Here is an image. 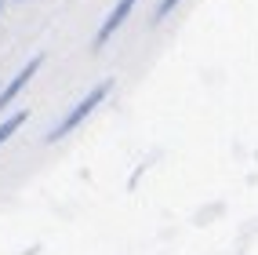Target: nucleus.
<instances>
[{"label": "nucleus", "mask_w": 258, "mask_h": 255, "mask_svg": "<svg viewBox=\"0 0 258 255\" xmlns=\"http://www.w3.org/2000/svg\"><path fill=\"white\" fill-rule=\"evenodd\" d=\"M109 91H113V77H106L102 84H95V88H91L88 95H84V98L77 102V106H73L70 113H66V121H62V124H58L55 131H47V142H58V139H66V135H70V131L77 128V124H84V121H88V117H91V113L98 110V102L106 98Z\"/></svg>", "instance_id": "f257e3e1"}, {"label": "nucleus", "mask_w": 258, "mask_h": 255, "mask_svg": "<svg viewBox=\"0 0 258 255\" xmlns=\"http://www.w3.org/2000/svg\"><path fill=\"white\" fill-rule=\"evenodd\" d=\"M40 62H44V55H33V59H29V62L22 66V70H19V77H11V80L4 84V88H0V110H8L11 102L19 98V91L26 88V84H29L33 77H37V70H40Z\"/></svg>", "instance_id": "f03ea898"}, {"label": "nucleus", "mask_w": 258, "mask_h": 255, "mask_svg": "<svg viewBox=\"0 0 258 255\" xmlns=\"http://www.w3.org/2000/svg\"><path fill=\"white\" fill-rule=\"evenodd\" d=\"M135 4H139V0H116L113 11L106 15V22H102V29H98V37H95V47H102V44H106L113 33L120 29V26L127 22V15H131V8H135Z\"/></svg>", "instance_id": "7ed1b4c3"}, {"label": "nucleus", "mask_w": 258, "mask_h": 255, "mask_svg": "<svg viewBox=\"0 0 258 255\" xmlns=\"http://www.w3.org/2000/svg\"><path fill=\"white\" fill-rule=\"evenodd\" d=\"M26 121H29V113H26V110H19V113H15V117H8V121H4V124H0V146H4V142H8V139H11V135H15V131H19V128L26 124Z\"/></svg>", "instance_id": "20e7f679"}, {"label": "nucleus", "mask_w": 258, "mask_h": 255, "mask_svg": "<svg viewBox=\"0 0 258 255\" xmlns=\"http://www.w3.org/2000/svg\"><path fill=\"white\" fill-rule=\"evenodd\" d=\"M178 4H182V0H160V8H157V15H153V22H164V19H167V15L175 11Z\"/></svg>", "instance_id": "39448f33"}, {"label": "nucleus", "mask_w": 258, "mask_h": 255, "mask_svg": "<svg viewBox=\"0 0 258 255\" xmlns=\"http://www.w3.org/2000/svg\"><path fill=\"white\" fill-rule=\"evenodd\" d=\"M0 4H4V0H0Z\"/></svg>", "instance_id": "423d86ee"}]
</instances>
